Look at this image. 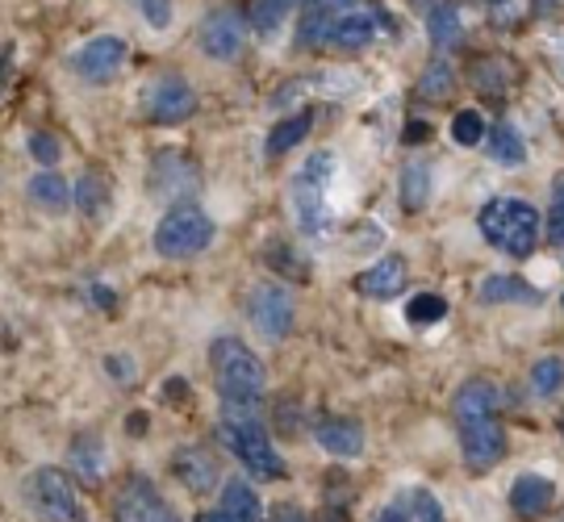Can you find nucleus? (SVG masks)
<instances>
[{
  "instance_id": "1",
  "label": "nucleus",
  "mask_w": 564,
  "mask_h": 522,
  "mask_svg": "<svg viewBox=\"0 0 564 522\" xmlns=\"http://www.w3.org/2000/svg\"><path fill=\"white\" fill-rule=\"evenodd\" d=\"M223 443L242 460L247 472H256L260 481H281L284 460L272 447V435L260 422V402H223V422H218Z\"/></svg>"
},
{
  "instance_id": "2",
  "label": "nucleus",
  "mask_w": 564,
  "mask_h": 522,
  "mask_svg": "<svg viewBox=\"0 0 564 522\" xmlns=\"http://www.w3.org/2000/svg\"><path fill=\"white\" fill-rule=\"evenodd\" d=\"M209 368H214V384L223 402H260L268 372L263 360L235 335H223L209 347Z\"/></svg>"
},
{
  "instance_id": "3",
  "label": "nucleus",
  "mask_w": 564,
  "mask_h": 522,
  "mask_svg": "<svg viewBox=\"0 0 564 522\" xmlns=\"http://www.w3.org/2000/svg\"><path fill=\"white\" fill-rule=\"evenodd\" d=\"M477 226H481V239L510 260H527L540 242V214L519 197H494L481 209Z\"/></svg>"
},
{
  "instance_id": "4",
  "label": "nucleus",
  "mask_w": 564,
  "mask_h": 522,
  "mask_svg": "<svg viewBox=\"0 0 564 522\" xmlns=\"http://www.w3.org/2000/svg\"><path fill=\"white\" fill-rule=\"evenodd\" d=\"M209 242H214V218L193 202L172 205L160 226H155V235H151V247L163 260H193Z\"/></svg>"
},
{
  "instance_id": "5",
  "label": "nucleus",
  "mask_w": 564,
  "mask_h": 522,
  "mask_svg": "<svg viewBox=\"0 0 564 522\" xmlns=\"http://www.w3.org/2000/svg\"><path fill=\"white\" fill-rule=\"evenodd\" d=\"M330 167H335V155L330 151H314L310 160L297 167L293 176V209H297V226L305 235H318L326 226V184H330Z\"/></svg>"
},
{
  "instance_id": "6",
  "label": "nucleus",
  "mask_w": 564,
  "mask_h": 522,
  "mask_svg": "<svg viewBox=\"0 0 564 522\" xmlns=\"http://www.w3.org/2000/svg\"><path fill=\"white\" fill-rule=\"evenodd\" d=\"M242 42H247V18H242L235 4H223V9H209L197 30V46L214 63H230L239 59Z\"/></svg>"
},
{
  "instance_id": "7",
  "label": "nucleus",
  "mask_w": 564,
  "mask_h": 522,
  "mask_svg": "<svg viewBox=\"0 0 564 522\" xmlns=\"http://www.w3.org/2000/svg\"><path fill=\"white\" fill-rule=\"evenodd\" d=\"M460 426V452L464 464L473 472H489L494 464H502L506 456V426L498 422V414H485V418H464Z\"/></svg>"
},
{
  "instance_id": "8",
  "label": "nucleus",
  "mask_w": 564,
  "mask_h": 522,
  "mask_svg": "<svg viewBox=\"0 0 564 522\" xmlns=\"http://www.w3.org/2000/svg\"><path fill=\"white\" fill-rule=\"evenodd\" d=\"M142 105H147V118L155 121V126H181L184 118H193V109H197V93L188 88L184 76H172V72H167V76L147 84Z\"/></svg>"
},
{
  "instance_id": "9",
  "label": "nucleus",
  "mask_w": 564,
  "mask_h": 522,
  "mask_svg": "<svg viewBox=\"0 0 564 522\" xmlns=\"http://www.w3.org/2000/svg\"><path fill=\"white\" fill-rule=\"evenodd\" d=\"M247 314L256 322L263 339L281 342L289 330H293V297L284 293L281 284H256L251 302H247Z\"/></svg>"
},
{
  "instance_id": "10",
  "label": "nucleus",
  "mask_w": 564,
  "mask_h": 522,
  "mask_svg": "<svg viewBox=\"0 0 564 522\" xmlns=\"http://www.w3.org/2000/svg\"><path fill=\"white\" fill-rule=\"evenodd\" d=\"M121 63H126V39L101 34V39L84 42L80 51H76V59H72V67H76V76L84 84H109L121 72Z\"/></svg>"
},
{
  "instance_id": "11",
  "label": "nucleus",
  "mask_w": 564,
  "mask_h": 522,
  "mask_svg": "<svg viewBox=\"0 0 564 522\" xmlns=\"http://www.w3.org/2000/svg\"><path fill=\"white\" fill-rule=\"evenodd\" d=\"M30 502L39 505V514H46V519H80L76 489H72L63 468H39L30 477Z\"/></svg>"
},
{
  "instance_id": "12",
  "label": "nucleus",
  "mask_w": 564,
  "mask_h": 522,
  "mask_svg": "<svg viewBox=\"0 0 564 522\" xmlns=\"http://www.w3.org/2000/svg\"><path fill=\"white\" fill-rule=\"evenodd\" d=\"M118 519L126 522H172L176 510L163 502V493L147 477H130L118 493Z\"/></svg>"
},
{
  "instance_id": "13",
  "label": "nucleus",
  "mask_w": 564,
  "mask_h": 522,
  "mask_svg": "<svg viewBox=\"0 0 564 522\" xmlns=\"http://www.w3.org/2000/svg\"><path fill=\"white\" fill-rule=\"evenodd\" d=\"M351 4H356V0H305L302 21H297V46H302V51H318L323 42H330L335 21H339Z\"/></svg>"
},
{
  "instance_id": "14",
  "label": "nucleus",
  "mask_w": 564,
  "mask_h": 522,
  "mask_svg": "<svg viewBox=\"0 0 564 522\" xmlns=\"http://www.w3.org/2000/svg\"><path fill=\"white\" fill-rule=\"evenodd\" d=\"M197 188V167L176 155V151H163L155 155L151 163V193L155 197H167V202H181L184 193H193Z\"/></svg>"
},
{
  "instance_id": "15",
  "label": "nucleus",
  "mask_w": 564,
  "mask_h": 522,
  "mask_svg": "<svg viewBox=\"0 0 564 522\" xmlns=\"http://www.w3.org/2000/svg\"><path fill=\"white\" fill-rule=\"evenodd\" d=\"M405 281H410V272H405L402 255H384V260H377L372 268H364L360 276H356V293L377 297V302H389V297L402 293Z\"/></svg>"
},
{
  "instance_id": "16",
  "label": "nucleus",
  "mask_w": 564,
  "mask_h": 522,
  "mask_svg": "<svg viewBox=\"0 0 564 522\" xmlns=\"http://www.w3.org/2000/svg\"><path fill=\"white\" fill-rule=\"evenodd\" d=\"M172 472H176V481L188 489V493H209L214 485H218V460L205 452V447H181L176 456H172Z\"/></svg>"
},
{
  "instance_id": "17",
  "label": "nucleus",
  "mask_w": 564,
  "mask_h": 522,
  "mask_svg": "<svg viewBox=\"0 0 564 522\" xmlns=\"http://www.w3.org/2000/svg\"><path fill=\"white\" fill-rule=\"evenodd\" d=\"M381 522H444V505L431 489H405L381 510Z\"/></svg>"
},
{
  "instance_id": "18",
  "label": "nucleus",
  "mask_w": 564,
  "mask_h": 522,
  "mask_svg": "<svg viewBox=\"0 0 564 522\" xmlns=\"http://www.w3.org/2000/svg\"><path fill=\"white\" fill-rule=\"evenodd\" d=\"M314 439L323 452L339 456V460H351L364 452V426L356 418H323L314 426Z\"/></svg>"
},
{
  "instance_id": "19",
  "label": "nucleus",
  "mask_w": 564,
  "mask_h": 522,
  "mask_svg": "<svg viewBox=\"0 0 564 522\" xmlns=\"http://www.w3.org/2000/svg\"><path fill=\"white\" fill-rule=\"evenodd\" d=\"M498 402H502L498 384L485 381V377H473V381H464L460 389H456L452 414H456V422H464V418H485V414H498Z\"/></svg>"
},
{
  "instance_id": "20",
  "label": "nucleus",
  "mask_w": 564,
  "mask_h": 522,
  "mask_svg": "<svg viewBox=\"0 0 564 522\" xmlns=\"http://www.w3.org/2000/svg\"><path fill=\"white\" fill-rule=\"evenodd\" d=\"M263 514L260 498H256V489L242 481H226L223 489V502L214 514H205V522H256Z\"/></svg>"
},
{
  "instance_id": "21",
  "label": "nucleus",
  "mask_w": 564,
  "mask_h": 522,
  "mask_svg": "<svg viewBox=\"0 0 564 522\" xmlns=\"http://www.w3.org/2000/svg\"><path fill=\"white\" fill-rule=\"evenodd\" d=\"M556 502V489L547 477H519V481L510 485V505H514V514H547Z\"/></svg>"
},
{
  "instance_id": "22",
  "label": "nucleus",
  "mask_w": 564,
  "mask_h": 522,
  "mask_svg": "<svg viewBox=\"0 0 564 522\" xmlns=\"http://www.w3.org/2000/svg\"><path fill=\"white\" fill-rule=\"evenodd\" d=\"M372 39H377V18H372V13H343V18L335 21V30H330V42L339 46L343 55H356V51H364Z\"/></svg>"
},
{
  "instance_id": "23",
  "label": "nucleus",
  "mask_w": 564,
  "mask_h": 522,
  "mask_svg": "<svg viewBox=\"0 0 564 522\" xmlns=\"http://www.w3.org/2000/svg\"><path fill=\"white\" fill-rule=\"evenodd\" d=\"M30 202L39 205L42 214H67V205H72V188H67V181H63L55 167H46V172H39L34 181H30Z\"/></svg>"
},
{
  "instance_id": "24",
  "label": "nucleus",
  "mask_w": 564,
  "mask_h": 522,
  "mask_svg": "<svg viewBox=\"0 0 564 522\" xmlns=\"http://www.w3.org/2000/svg\"><path fill=\"white\" fill-rule=\"evenodd\" d=\"M477 302L481 305H506V302L540 305L544 302V293H540V289H531L527 281H519V276H489V281L477 289Z\"/></svg>"
},
{
  "instance_id": "25",
  "label": "nucleus",
  "mask_w": 564,
  "mask_h": 522,
  "mask_svg": "<svg viewBox=\"0 0 564 522\" xmlns=\"http://www.w3.org/2000/svg\"><path fill=\"white\" fill-rule=\"evenodd\" d=\"M80 205V214L88 221H101L109 214V205H113V193H109V184H105L101 172H84L80 181H76V202Z\"/></svg>"
},
{
  "instance_id": "26",
  "label": "nucleus",
  "mask_w": 564,
  "mask_h": 522,
  "mask_svg": "<svg viewBox=\"0 0 564 522\" xmlns=\"http://www.w3.org/2000/svg\"><path fill=\"white\" fill-rule=\"evenodd\" d=\"M67 464L76 468V477H80L84 485H101L105 477V447L97 435H80V439L72 443V456H67Z\"/></svg>"
},
{
  "instance_id": "27",
  "label": "nucleus",
  "mask_w": 564,
  "mask_h": 522,
  "mask_svg": "<svg viewBox=\"0 0 564 522\" xmlns=\"http://www.w3.org/2000/svg\"><path fill=\"white\" fill-rule=\"evenodd\" d=\"M314 130V109H302V113H293L289 121H281L276 130H272V139H268V155L272 160H281L289 155L293 146H302V139Z\"/></svg>"
},
{
  "instance_id": "28",
  "label": "nucleus",
  "mask_w": 564,
  "mask_h": 522,
  "mask_svg": "<svg viewBox=\"0 0 564 522\" xmlns=\"http://www.w3.org/2000/svg\"><path fill=\"white\" fill-rule=\"evenodd\" d=\"M489 155L498 163H506V167H519V163L527 160V146L510 121H498V126L489 130Z\"/></svg>"
},
{
  "instance_id": "29",
  "label": "nucleus",
  "mask_w": 564,
  "mask_h": 522,
  "mask_svg": "<svg viewBox=\"0 0 564 522\" xmlns=\"http://www.w3.org/2000/svg\"><path fill=\"white\" fill-rule=\"evenodd\" d=\"M426 30L435 46H456L460 42V4H435L426 13Z\"/></svg>"
},
{
  "instance_id": "30",
  "label": "nucleus",
  "mask_w": 564,
  "mask_h": 522,
  "mask_svg": "<svg viewBox=\"0 0 564 522\" xmlns=\"http://www.w3.org/2000/svg\"><path fill=\"white\" fill-rule=\"evenodd\" d=\"M452 88H456V67L447 59H435L423 72V80H419V93H423L426 101H447Z\"/></svg>"
},
{
  "instance_id": "31",
  "label": "nucleus",
  "mask_w": 564,
  "mask_h": 522,
  "mask_svg": "<svg viewBox=\"0 0 564 522\" xmlns=\"http://www.w3.org/2000/svg\"><path fill=\"white\" fill-rule=\"evenodd\" d=\"M426 197H431V167H423V163H410L402 172V205L410 209V214H419L426 205Z\"/></svg>"
},
{
  "instance_id": "32",
  "label": "nucleus",
  "mask_w": 564,
  "mask_h": 522,
  "mask_svg": "<svg viewBox=\"0 0 564 522\" xmlns=\"http://www.w3.org/2000/svg\"><path fill=\"white\" fill-rule=\"evenodd\" d=\"M289 9H297V0H256V4H251V25H256V34H276L281 21L289 18Z\"/></svg>"
},
{
  "instance_id": "33",
  "label": "nucleus",
  "mask_w": 564,
  "mask_h": 522,
  "mask_svg": "<svg viewBox=\"0 0 564 522\" xmlns=\"http://www.w3.org/2000/svg\"><path fill=\"white\" fill-rule=\"evenodd\" d=\"M447 318V302L440 293H419V297H410L405 305V322L410 326H431V322H444Z\"/></svg>"
},
{
  "instance_id": "34",
  "label": "nucleus",
  "mask_w": 564,
  "mask_h": 522,
  "mask_svg": "<svg viewBox=\"0 0 564 522\" xmlns=\"http://www.w3.org/2000/svg\"><path fill=\"white\" fill-rule=\"evenodd\" d=\"M561 381H564L561 356H544V360L531 368V389H535L540 398H556V393H561Z\"/></svg>"
},
{
  "instance_id": "35",
  "label": "nucleus",
  "mask_w": 564,
  "mask_h": 522,
  "mask_svg": "<svg viewBox=\"0 0 564 522\" xmlns=\"http://www.w3.org/2000/svg\"><path fill=\"white\" fill-rule=\"evenodd\" d=\"M485 139V121L481 113H473V109H464L452 118V142H460V146H477Z\"/></svg>"
},
{
  "instance_id": "36",
  "label": "nucleus",
  "mask_w": 564,
  "mask_h": 522,
  "mask_svg": "<svg viewBox=\"0 0 564 522\" xmlns=\"http://www.w3.org/2000/svg\"><path fill=\"white\" fill-rule=\"evenodd\" d=\"M547 242L561 251L564 242V184L561 176H556V184H552V209H547Z\"/></svg>"
},
{
  "instance_id": "37",
  "label": "nucleus",
  "mask_w": 564,
  "mask_h": 522,
  "mask_svg": "<svg viewBox=\"0 0 564 522\" xmlns=\"http://www.w3.org/2000/svg\"><path fill=\"white\" fill-rule=\"evenodd\" d=\"M30 155L42 163V167H55L59 163V155H63V146H59V139L55 134H30Z\"/></svg>"
},
{
  "instance_id": "38",
  "label": "nucleus",
  "mask_w": 564,
  "mask_h": 522,
  "mask_svg": "<svg viewBox=\"0 0 564 522\" xmlns=\"http://www.w3.org/2000/svg\"><path fill=\"white\" fill-rule=\"evenodd\" d=\"M268 260L276 263V268H293V276H297V281H305V268H310V263H305L302 255L293 251V247H284V242H276V247L268 251Z\"/></svg>"
},
{
  "instance_id": "39",
  "label": "nucleus",
  "mask_w": 564,
  "mask_h": 522,
  "mask_svg": "<svg viewBox=\"0 0 564 522\" xmlns=\"http://www.w3.org/2000/svg\"><path fill=\"white\" fill-rule=\"evenodd\" d=\"M142 18L147 25H155V30H167L172 25V0H139Z\"/></svg>"
},
{
  "instance_id": "40",
  "label": "nucleus",
  "mask_w": 564,
  "mask_h": 522,
  "mask_svg": "<svg viewBox=\"0 0 564 522\" xmlns=\"http://www.w3.org/2000/svg\"><path fill=\"white\" fill-rule=\"evenodd\" d=\"M105 372H109V381L113 384H134V360L130 356H105Z\"/></svg>"
},
{
  "instance_id": "41",
  "label": "nucleus",
  "mask_w": 564,
  "mask_h": 522,
  "mask_svg": "<svg viewBox=\"0 0 564 522\" xmlns=\"http://www.w3.org/2000/svg\"><path fill=\"white\" fill-rule=\"evenodd\" d=\"M88 297L101 305V309H113V305H118V293H113V289H105V284H88Z\"/></svg>"
},
{
  "instance_id": "42",
  "label": "nucleus",
  "mask_w": 564,
  "mask_h": 522,
  "mask_svg": "<svg viewBox=\"0 0 564 522\" xmlns=\"http://www.w3.org/2000/svg\"><path fill=\"white\" fill-rule=\"evenodd\" d=\"M426 139H431V121H410V126H405V139L402 142L419 146V142H426Z\"/></svg>"
},
{
  "instance_id": "43",
  "label": "nucleus",
  "mask_w": 564,
  "mask_h": 522,
  "mask_svg": "<svg viewBox=\"0 0 564 522\" xmlns=\"http://www.w3.org/2000/svg\"><path fill=\"white\" fill-rule=\"evenodd\" d=\"M163 393H167L172 402H181V398H188L193 389H188V384H184V381H167V389H163Z\"/></svg>"
},
{
  "instance_id": "44",
  "label": "nucleus",
  "mask_w": 564,
  "mask_h": 522,
  "mask_svg": "<svg viewBox=\"0 0 564 522\" xmlns=\"http://www.w3.org/2000/svg\"><path fill=\"white\" fill-rule=\"evenodd\" d=\"M4 80H9V72H4V51H0V97H4Z\"/></svg>"
},
{
  "instance_id": "45",
  "label": "nucleus",
  "mask_w": 564,
  "mask_h": 522,
  "mask_svg": "<svg viewBox=\"0 0 564 522\" xmlns=\"http://www.w3.org/2000/svg\"><path fill=\"white\" fill-rule=\"evenodd\" d=\"M489 4H506V0H489Z\"/></svg>"
},
{
  "instance_id": "46",
  "label": "nucleus",
  "mask_w": 564,
  "mask_h": 522,
  "mask_svg": "<svg viewBox=\"0 0 564 522\" xmlns=\"http://www.w3.org/2000/svg\"><path fill=\"white\" fill-rule=\"evenodd\" d=\"M419 4H431V0H419Z\"/></svg>"
}]
</instances>
